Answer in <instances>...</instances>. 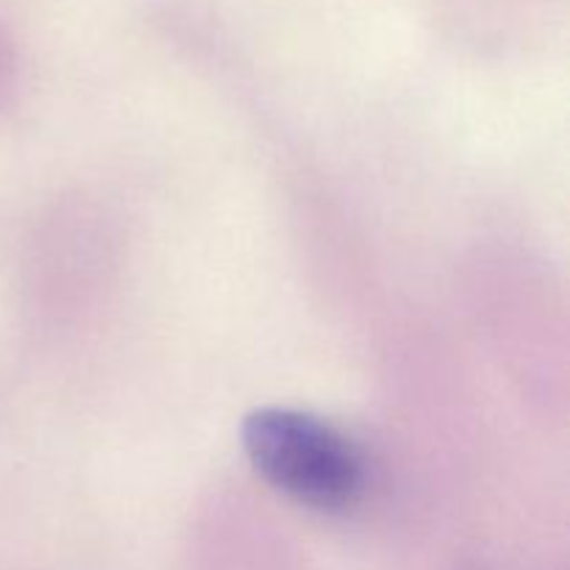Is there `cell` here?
<instances>
[{"label":"cell","mask_w":570,"mask_h":570,"mask_svg":"<svg viewBox=\"0 0 570 570\" xmlns=\"http://www.w3.org/2000/svg\"><path fill=\"white\" fill-rule=\"evenodd\" d=\"M254 471L278 493L317 512H345L365 490V460L343 432L309 412L267 406L243 423Z\"/></svg>","instance_id":"1"}]
</instances>
